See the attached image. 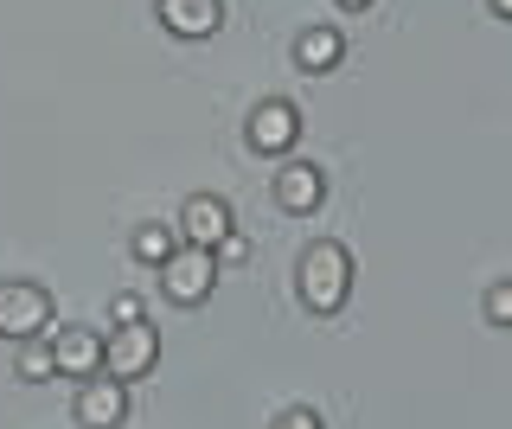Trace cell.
<instances>
[{"label":"cell","instance_id":"obj_17","mask_svg":"<svg viewBox=\"0 0 512 429\" xmlns=\"http://www.w3.org/2000/svg\"><path fill=\"white\" fill-rule=\"evenodd\" d=\"M212 257H218V269H237V263L250 257V237H244V231H231V237H224V244L212 250Z\"/></svg>","mask_w":512,"mask_h":429},{"label":"cell","instance_id":"obj_1","mask_svg":"<svg viewBox=\"0 0 512 429\" xmlns=\"http://www.w3.org/2000/svg\"><path fill=\"white\" fill-rule=\"evenodd\" d=\"M295 295H301V308H308V314H320V321H333V314L352 301V250L340 244V237H320V244L301 250Z\"/></svg>","mask_w":512,"mask_h":429},{"label":"cell","instance_id":"obj_5","mask_svg":"<svg viewBox=\"0 0 512 429\" xmlns=\"http://www.w3.org/2000/svg\"><path fill=\"white\" fill-rule=\"evenodd\" d=\"M244 135H250L256 154H276V161H288V154H295V141H301V109L288 103V97H263V103L250 109Z\"/></svg>","mask_w":512,"mask_h":429},{"label":"cell","instance_id":"obj_2","mask_svg":"<svg viewBox=\"0 0 512 429\" xmlns=\"http://www.w3.org/2000/svg\"><path fill=\"white\" fill-rule=\"evenodd\" d=\"M160 365V327L154 321H135V327H116L103 340V372L122 378V385H135V378H148Z\"/></svg>","mask_w":512,"mask_h":429},{"label":"cell","instance_id":"obj_8","mask_svg":"<svg viewBox=\"0 0 512 429\" xmlns=\"http://www.w3.org/2000/svg\"><path fill=\"white\" fill-rule=\"evenodd\" d=\"M45 340H52V359H58V378H96L103 372V333L96 327H45Z\"/></svg>","mask_w":512,"mask_h":429},{"label":"cell","instance_id":"obj_14","mask_svg":"<svg viewBox=\"0 0 512 429\" xmlns=\"http://www.w3.org/2000/svg\"><path fill=\"white\" fill-rule=\"evenodd\" d=\"M480 314H487V327H506V333H512V276L493 282V289L480 295Z\"/></svg>","mask_w":512,"mask_h":429},{"label":"cell","instance_id":"obj_9","mask_svg":"<svg viewBox=\"0 0 512 429\" xmlns=\"http://www.w3.org/2000/svg\"><path fill=\"white\" fill-rule=\"evenodd\" d=\"M276 205L288 218H308L327 205V173H320L314 161H282L276 167Z\"/></svg>","mask_w":512,"mask_h":429},{"label":"cell","instance_id":"obj_4","mask_svg":"<svg viewBox=\"0 0 512 429\" xmlns=\"http://www.w3.org/2000/svg\"><path fill=\"white\" fill-rule=\"evenodd\" d=\"M52 327V295L39 282H0V340H39Z\"/></svg>","mask_w":512,"mask_h":429},{"label":"cell","instance_id":"obj_6","mask_svg":"<svg viewBox=\"0 0 512 429\" xmlns=\"http://www.w3.org/2000/svg\"><path fill=\"white\" fill-rule=\"evenodd\" d=\"M231 231H237V218H231V205H224L218 193H192V199L180 205V244H192V250H218Z\"/></svg>","mask_w":512,"mask_h":429},{"label":"cell","instance_id":"obj_15","mask_svg":"<svg viewBox=\"0 0 512 429\" xmlns=\"http://www.w3.org/2000/svg\"><path fill=\"white\" fill-rule=\"evenodd\" d=\"M135 321H148V301H141L135 289H122L116 301H109V327H135Z\"/></svg>","mask_w":512,"mask_h":429},{"label":"cell","instance_id":"obj_19","mask_svg":"<svg viewBox=\"0 0 512 429\" xmlns=\"http://www.w3.org/2000/svg\"><path fill=\"white\" fill-rule=\"evenodd\" d=\"M333 7H346V13H365V7H372V0H333Z\"/></svg>","mask_w":512,"mask_h":429},{"label":"cell","instance_id":"obj_11","mask_svg":"<svg viewBox=\"0 0 512 429\" xmlns=\"http://www.w3.org/2000/svg\"><path fill=\"white\" fill-rule=\"evenodd\" d=\"M340 58H346V33L340 26H301L295 33V65L301 71H340Z\"/></svg>","mask_w":512,"mask_h":429},{"label":"cell","instance_id":"obj_13","mask_svg":"<svg viewBox=\"0 0 512 429\" xmlns=\"http://www.w3.org/2000/svg\"><path fill=\"white\" fill-rule=\"evenodd\" d=\"M52 372H58L52 340H45V333H39V340H26V346H20V359H13V378H20V385H45Z\"/></svg>","mask_w":512,"mask_h":429},{"label":"cell","instance_id":"obj_7","mask_svg":"<svg viewBox=\"0 0 512 429\" xmlns=\"http://www.w3.org/2000/svg\"><path fill=\"white\" fill-rule=\"evenodd\" d=\"M71 417H77V429H122L128 423V385L122 378H84Z\"/></svg>","mask_w":512,"mask_h":429},{"label":"cell","instance_id":"obj_18","mask_svg":"<svg viewBox=\"0 0 512 429\" xmlns=\"http://www.w3.org/2000/svg\"><path fill=\"white\" fill-rule=\"evenodd\" d=\"M493 7V20H512V0H487Z\"/></svg>","mask_w":512,"mask_h":429},{"label":"cell","instance_id":"obj_12","mask_svg":"<svg viewBox=\"0 0 512 429\" xmlns=\"http://www.w3.org/2000/svg\"><path fill=\"white\" fill-rule=\"evenodd\" d=\"M173 250H180V225H135V237H128V257L148 269H167Z\"/></svg>","mask_w":512,"mask_h":429},{"label":"cell","instance_id":"obj_16","mask_svg":"<svg viewBox=\"0 0 512 429\" xmlns=\"http://www.w3.org/2000/svg\"><path fill=\"white\" fill-rule=\"evenodd\" d=\"M269 429H327V423H320V410H314V404H288Z\"/></svg>","mask_w":512,"mask_h":429},{"label":"cell","instance_id":"obj_3","mask_svg":"<svg viewBox=\"0 0 512 429\" xmlns=\"http://www.w3.org/2000/svg\"><path fill=\"white\" fill-rule=\"evenodd\" d=\"M212 289H218V257H212V250L180 244V250H173V263L160 269V295H167L173 308H199Z\"/></svg>","mask_w":512,"mask_h":429},{"label":"cell","instance_id":"obj_10","mask_svg":"<svg viewBox=\"0 0 512 429\" xmlns=\"http://www.w3.org/2000/svg\"><path fill=\"white\" fill-rule=\"evenodd\" d=\"M154 20L173 39H212L224 26V0H154Z\"/></svg>","mask_w":512,"mask_h":429}]
</instances>
